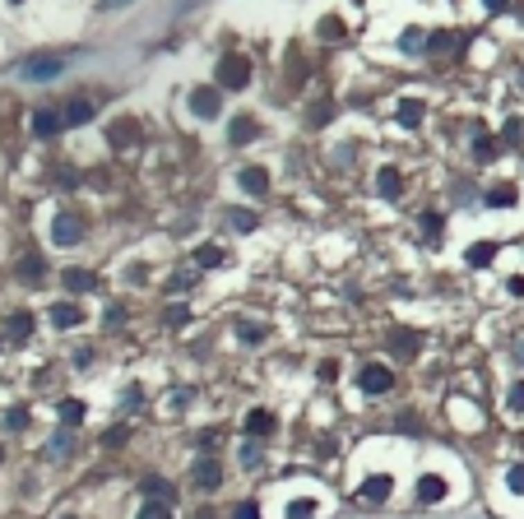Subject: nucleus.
<instances>
[{
	"mask_svg": "<svg viewBox=\"0 0 524 519\" xmlns=\"http://www.w3.org/2000/svg\"><path fill=\"white\" fill-rule=\"evenodd\" d=\"M510 487H515V491H524V468H515V473H510Z\"/></svg>",
	"mask_w": 524,
	"mask_h": 519,
	"instance_id": "nucleus-35",
	"label": "nucleus"
},
{
	"mask_svg": "<svg viewBox=\"0 0 524 519\" xmlns=\"http://www.w3.org/2000/svg\"><path fill=\"white\" fill-rule=\"evenodd\" d=\"M376 181H381V195H399V172H395V167H386Z\"/></svg>",
	"mask_w": 524,
	"mask_h": 519,
	"instance_id": "nucleus-18",
	"label": "nucleus"
},
{
	"mask_svg": "<svg viewBox=\"0 0 524 519\" xmlns=\"http://www.w3.org/2000/svg\"><path fill=\"white\" fill-rule=\"evenodd\" d=\"M260 334H264L260 325H242V338H246V343H255V338H260Z\"/></svg>",
	"mask_w": 524,
	"mask_h": 519,
	"instance_id": "nucleus-34",
	"label": "nucleus"
},
{
	"mask_svg": "<svg viewBox=\"0 0 524 519\" xmlns=\"http://www.w3.org/2000/svg\"><path fill=\"white\" fill-rule=\"evenodd\" d=\"M218 107H223V93L218 89H195L190 93V111H195V116H218Z\"/></svg>",
	"mask_w": 524,
	"mask_h": 519,
	"instance_id": "nucleus-3",
	"label": "nucleus"
},
{
	"mask_svg": "<svg viewBox=\"0 0 524 519\" xmlns=\"http://www.w3.org/2000/svg\"><path fill=\"white\" fill-rule=\"evenodd\" d=\"M195 482H200V487H218V482H223V468H218L214 459H200V464H195Z\"/></svg>",
	"mask_w": 524,
	"mask_h": 519,
	"instance_id": "nucleus-9",
	"label": "nucleus"
},
{
	"mask_svg": "<svg viewBox=\"0 0 524 519\" xmlns=\"http://www.w3.org/2000/svg\"><path fill=\"white\" fill-rule=\"evenodd\" d=\"M422 334H395V352H417Z\"/></svg>",
	"mask_w": 524,
	"mask_h": 519,
	"instance_id": "nucleus-24",
	"label": "nucleus"
},
{
	"mask_svg": "<svg viewBox=\"0 0 524 519\" xmlns=\"http://www.w3.org/2000/svg\"><path fill=\"white\" fill-rule=\"evenodd\" d=\"M307 121H311V125H325V121H329V102H316V111H311Z\"/></svg>",
	"mask_w": 524,
	"mask_h": 519,
	"instance_id": "nucleus-28",
	"label": "nucleus"
},
{
	"mask_svg": "<svg viewBox=\"0 0 524 519\" xmlns=\"http://www.w3.org/2000/svg\"><path fill=\"white\" fill-rule=\"evenodd\" d=\"M492 153H496V139L482 135V139H478V158H492Z\"/></svg>",
	"mask_w": 524,
	"mask_h": 519,
	"instance_id": "nucleus-31",
	"label": "nucleus"
},
{
	"mask_svg": "<svg viewBox=\"0 0 524 519\" xmlns=\"http://www.w3.org/2000/svg\"><path fill=\"white\" fill-rule=\"evenodd\" d=\"M28 329H33V316H28V311H19V316H10V334H15V338H24Z\"/></svg>",
	"mask_w": 524,
	"mask_h": 519,
	"instance_id": "nucleus-19",
	"label": "nucleus"
},
{
	"mask_svg": "<svg viewBox=\"0 0 524 519\" xmlns=\"http://www.w3.org/2000/svg\"><path fill=\"white\" fill-rule=\"evenodd\" d=\"M65 125V111H37V116H33V130H37V135H56V130H61Z\"/></svg>",
	"mask_w": 524,
	"mask_h": 519,
	"instance_id": "nucleus-7",
	"label": "nucleus"
},
{
	"mask_svg": "<svg viewBox=\"0 0 524 519\" xmlns=\"http://www.w3.org/2000/svg\"><path fill=\"white\" fill-rule=\"evenodd\" d=\"M89 116H93L89 102H65V125H84Z\"/></svg>",
	"mask_w": 524,
	"mask_h": 519,
	"instance_id": "nucleus-17",
	"label": "nucleus"
},
{
	"mask_svg": "<svg viewBox=\"0 0 524 519\" xmlns=\"http://www.w3.org/2000/svg\"><path fill=\"white\" fill-rule=\"evenodd\" d=\"M237 519H260V515H255V505H242V510H237Z\"/></svg>",
	"mask_w": 524,
	"mask_h": 519,
	"instance_id": "nucleus-36",
	"label": "nucleus"
},
{
	"mask_svg": "<svg viewBox=\"0 0 524 519\" xmlns=\"http://www.w3.org/2000/svg\"><path fill=\"white\" fill-rule=\"evenodd\" d=\"M399 121L404 125H417V121H422V102H399Z\"/></svg>",
	"mask_w": 524,
	"mask_h": 519,
	"instance_id": "nucleus-20",
	"label": "nucleus"
},
{
	"mask_svg": "<svg viewBox=\"0 0 524 519\" xmlns=\"http://www.w3.org/2000/svg\"><path fill=\"white\" fill-rule=\"evenodd\" d=\"M288 519H311V501H302V505H293V510H288Z\"/></svg>",
	"mask_w": 524,
	"mask_h": 519,
	"instance_id": "nucleus-33",
	"label": "nucleus"
},
{
	"mask_svg": "<svg viewBox=\"0 0 524 519\" xmlns=\"http://www.w3.org/2000/svg\"><path fill=\"white\" fill-rule=\"evenodd\" d=\"M386 496H390V477H371L362 487V501H386Z\"/></svg>",
	"mask_w": 524,
	"mask_h": 519,
	"instance_id": "nucleus-15",
	"label": "nucleus"
},
{
	"mask_svg": "<svg viewBox=\"0 0 524 519\" xmlns=\"http://www.w3.org/2000/svg\"><path fill=\"white\" fill-rule=\"evenodd\" d=\"M417 46H422V33L408 28V33H404V51H417Z\"/></svg>",
	"mask_w": 524,
	"mask_h": 519,
	"instance_id": "nucleus-30",
	"label": "nucleus"
},
{
	"mask_svg": "<svg viewBox=\"0 0 524 519\" xmlns=\"http://www.w3.org/2000/svg\"><path fill=\"white\" fill-rule=\"evenodd\" d=\"M510 408L524 412V385H515V390H510Z\"/></svg>",
	"mask_w": 524,
	"mask_h": 519,
	"instance_id": "nucleus-32",
	"label": "nucleus"
},
{
	"mask_svg": "<svg viewBox=\"0 0 524 519\" xmlns=\"http://www.w3.org/2000/svg\"><path fill=\"white\" fill-rule=\"evenodd\" d=\"M487 10H506V0H487Z\"/></svg>",
	"mask_w": 524,
	"mask_h": 519,
	"instance_id": "nucleus-37",
	"label": "nucleus"
},
{
	"mask_svg": "<svg viewBox=\"0 0 524 519\" xmlns=\"http://www.w3.org/2000/svg\"><path fill=\"white\" fill-rule=\"evenodd\" d=\"M65 288L70 292H89V288H98V278H93L89 269H65Z\"/></svg>",
	"mask_w": 524,
	"mask_h": 519,
	"instance_id": "nucleus-13",
	"label": "nucleus"
},
{
	"mask_svg": "<svg viewBox=\"0 0 524 519\" xmlns=\"http://www.w3.org/2000/svg\"><path fill=\"white\" fill-rule=\"evenodd\" d=\"M228 218H232V228H237V232H251V228H255V218H251L246 209H232Z\"/></svg>",
	"mask_w": 524,
	"mask_h": 519,
	"instance_id": "nucleus-25",
	"label": "nucleus"
},
{
	"mask_svg": "<svg viewBox=\"0 0 524 519\" xmlns=\"http://www.w3.org/2000/svg\"><path fill=\"white\" fill-rule=\"evenodd\" d=\"M84 316H79V306H70V302H61V306H51V325L56 329H70V325H79Z\"/></svg>",
	"mask_w": 524,
	"mask_h": 519,
	"instance_id": "nucleus-10",
	"label": "nucleus"
},
{
	"mask_svg": "<svg viewBox=\"0 0 524 519\" xmlns=\"http://www.w3.org/2000/svg\"><path fill=\"white\" fill-rule=\"evenodd\" d=\"M51 237H56L61 246H70V242H79V237H84V223H79L75 214H56V228H51Z\"/></svg>",
	"mask_w": 524,
	"mask_h": 519,
	"instance_id": "nucleus-5",
	"label": "nucleus"
},
{
	"mask_svg": "<svg viewBox=\"0 0 524 519\" xmlns=\"http://www.w3.org/2000/svg\"><path fill=\"white\" fill-rule=\"evenodd\" d=\"M107 144H116V149H135L139 144V121L135 116H116V121L107 125Z\"/></svg>",
	"mask_w": 524,
	"mask_h": 519,
	"instance_id": "nucleus-2",
	"label": "nucleus"
},
{
	"mask_svg": "<svg viewBox=\"0 0 524 519\" xmlns=\"http://www.w3.org/2000/svg\"><path fill=\"white\" fill-rule=\"evenodd\" d=\"M515 199V185H492L487 190V204H510Z\"/></svg>",
	"mask_w": 524,
	"mask_h": 519,
	"instance_id": "nucleus-23",
	"label": "nucleus"
},
{
	"mask_svg": "<svg viewBox=\"0 0 524 519\" xmlns=\"http://www.w3.org/2000/svg\"><path fill=\"white\" fill-rule=\"evenodd\" d=\"M320 37H325V42H339L343 24H339V19H320Z\"/></svg>",
	"mask_w": 524,
	"mask_h": 519,
	"instance_id": "nucleus-21",
	"label": "nucleus"
},
{
	"mask_svg": "<svg viewBox=\"0 0 524 519\" xmlns=\"http://www.w3.org/2000/svg\"><path fill=\"white\" fill-rule=\"evenodd\" d=\"M242 185H246V195H264L269 190V176H264V167H246L242 172Z\"/></svg>",
	"mask_w": 524,
	"mask_h": 519,
	"instance_id": "nucleus-11",
	"label": "nucleus"
},
{
	"mask_svg": "<svg viewBox=\"0 0 524 519\" xmlns=\"http://www.w3.org/2000/svg\"><path fill=\"white\" fill-rule=\"evenodd\" d=\"M246 84H251V61L246 56L232 51V56L218 61V89H246Z\"/></svg>",
	"mask_w": 524,
	"mask_h": 519,
	"instance_id": "nucleus-1",
	"label": "nucleus"
},
{
	"mask_svg": "<svg viewBox=\"0 0 524 519\" xmlns=\"http://www.w3.org/2000/svg\"><path fill=\"white\" fill-rule=\"evenodd\" d=\"M492 255H496V246H492V242H482V246H473V251H469V264H487Z\"/></svg>",
	"mask_w": 524,
	"mask_h": 519,
	"instance_id": "nucleus-22",
	"label": "nucleus"
},
{
	"mask_svg": "<svg viewBox=\"0 0 524 519\" xmlns=\"http://www.w3.org/2000/svg\"><path fill=\"white\" fill-rule=\"evenodd\" d=\"M422 232L436 237V232H441V214H422Z\"/></svg>",
	"mask_w": 524,
	"mask_h": 519,
	"instance_id": "nucleus-29",
	"label": "nucleus"
},
{
	"mask_svg": "<svg viewBox=\"0 0 524 519\" xmlns=\"http://www.w3.org/2000/svg\"><path fill=\"white\" fill-rule=\"evenodd\" d=\"M61 417H65V422H79V417H84V403H79V399H65V403H61Z\"/></svg>",
	"mask_w": 524,
	"mask_h": 519,
	"instance_id": "nucleus-26",
	"label": "nucleus"
},
{
	"mask_svg": "<svg viewBox=\"0 0 524 519\" xmlns=\"http://www.w3.org/2000/svg\"><path fill=\"white\" fill-rule=\"evenodd\" d=\"M195 264H200V269H214V264H223V246H200V251H195Z\"/></svg>",
	"mask_w": 524,
	"mask_h": 519,
	"instance_id": "nucleus-16",
	"label": "nucleus"
},
{
	"mask_svg": "<svg viewBox=\"0 0 524 519\" xmlns=\"http://www.w3.org/2000/svg\"><path fill=\"white\" fill-rule=\"evenodd\" d=\"M139 519H172V510L163 501H154V505H144V510H139Z\"/></svg>",
	"mask_w": 524,
	"mask_h": 519,
	"instance_id": "nucleus-27",
	"label": "nucleus"
},
{
	"mask_svg": "<svg viewBox=\"0 0 524 519\" xmlns=\"http://www.w3.org/2000/svg\"><path fill=\"white\" fill-rule=\"evenodd\" d=\"M255 130H260V125H255V116H237V121H232V144H251V139H255Z\"/></svg>",
	"mask_w": 524,
	"mask_h": 519,
	"instance_id": "nucleus-8",
	"label": "nucleus"
},
{
	"mask_svg": "<svg viewBox=\"0 0 524 519\" xmlns=\"http://www.w3.org/2000/svg\"><path fill=\"white\" fill-rule=\"evenodd\" d=\"M246 431H251V436H269V431H274V412L255 408V412L246 417Z\"/></svg>",
	"mask_w": 524,
	"mask_h": 519,
	"instance_id": "nucleus-12",
	"label": "nucleus"
},
{
	"mask_svg": "<svg viewBox=\"0 0 524 519\" xmlns=\"http://www.w3.org/2000/svg\"><path fill=\"white\" fill-rule=\"evenodd\" d=\"M390 385H395V376H390L386 367H367L362 371V390H367V394H386Z\"/></svg>",
	"mask_w": 524,
	"mask_h": 519,
	"instance_id": "nucleus-6",
	"label": "nucleus"
},
{
	"mask_svg": "<svg viewBox=\"0 0 524 519\" xmlns=\"http://www.w3.org/2000/svg\"><path fill=\"white\" fill-rule=\"evenodd\" d=\"M61 65H65V56H33V61L24 65V75L28 79H56Z\"/></svg>",
	"mask_w": 524,
	"mask_h": 519,
	"instance_id": "nucleus-4",
	"label": "nucleus"
},
{
	"mask_svg": "<svg viewBox=\"0 0 524 519\" xmlns=\"http://www.w3.org/2000/svg\"><path fill=\"white\" fill-rule=\"evenodd\" d=\"M417 496H422V501H441V496H446V482H441V477H422V482H417Z\"/></svg>",
	"mask_w": 524,
	"mask_h": 519,
	"instance_id": "nucleus-14",
	"label": "nucleus"
}]
</instances>
